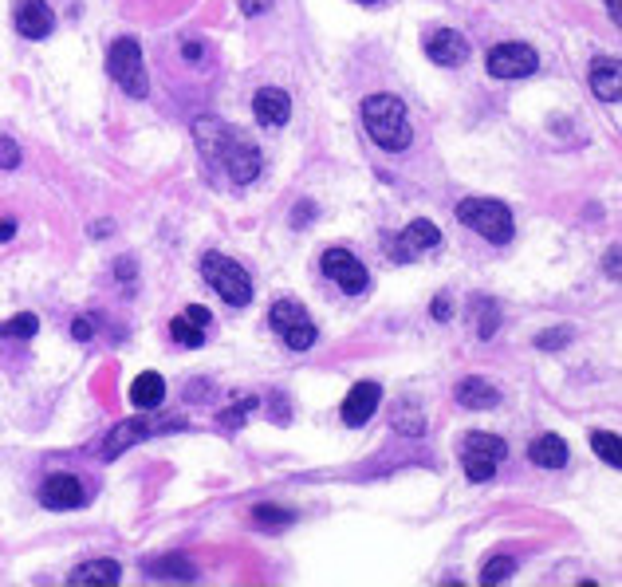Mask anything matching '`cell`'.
<instances>
[{
    "label": "cell",
    "instance_id": "obj_1",
    "mask_svg": "<svg viewBox=\"0 0 622 587\" xmlns=\"http://www.w3.org/2000/svg\"><path fill=\"white\" fill-rule=\"evenodd\" d=\"M197 142H201V150L213 158V162H221V170L233 178V182H252L256 174H260V150H256V142H252L249 134L241 131H229V127H221L217 119H201L197 123Z\"/></svg>",
    "mask_w": 622,
    "mask_h": 587
},
{
    "label": "cell",
    "instance_id": "obj_2",
    "mask_svg": "<svg viewBox=\"0 0 622 587\" xmlns=\"http://www.w3.org/2000/svg\"><path fill=\"white\" fill-rule=\"evenodd\" d=\"M363 123H367V134H371L382 150H390V154L406 150L410 138H414L410 134V119H406V107L394 95H371L363 103Z\"/></svg>",
    "mask_w": 622,
    "mask_h": 587
},
{
    "label": "cell",
    "instance_id": "obj_3",
    "mask_svg": "<svg viewBox=\"0 0 622 587\" xmlns=\"http://www.w3.org/2000/svg\"><path fill=\"white\" fill-rule=\"evenodd\" d=\"M457 217L461 225H469L473 233H481L485 241L493 245H508L512 241V213L504 201H493V197H465L457 205Z\"/></svg>",
    "mask_w": 622,
    "mask_h": 587
},
{
    "label": "cell",
    "instance_id": "obj_4",
    "mask_svg": "<svg viewBox=\"0 0 622 587\" xmlns=\"http://www.w3.org/2000/svg\"><path fill=\"white\" fill-rule=\"evenodd\" d=\"M201 276L217 288V296H221L229 308H245V304L252 300L249 272H245L237 261L221 257V253H205V257H201Z\"/></svg>",
    "mask_w": 622,
    "mask_h": 587
},
{
    "label": "cell",
    "instance_id": "obj_5",
    "mask_svg": "<svg viewBox=\"0 0 622 587\" xmlns=\"http://www.w3.org/2000/svg\"><path fill=\"white\" fill-rule=\"evenodd\" d=\"M107 75L123 87L130 99H146V91H150V79H146V64H142V48H138V40H115L111 48H107Z\"/></svg>",
    "mask_w": 622,
    "mask_h": 587
},
{
    "label": "cell",
    "instance_id": "obj_6",
    "mask_svg": "<svg viewBox=\"0 0 622 587\" xmlns=\"http://www.w3.org/2000/svg\"><path fill=\"white\" fill-rule=\"evenodd\" d=\"M508 457V446H504V438L497 434H481V430H473L465 442H461V465H465V477L469 481H493V473H497V465Z\"/></svg>",
    "mask_w": 622,
    "mask_h": 587
},
{
    "label": "cell",
    "instance_id": "obj_7",
    "mask_svg": "<svg viewBox=\"0 0 622 587\" xmlns=\"http://www.w3.org/2000/svg\"><path fill=\"white\" fill-rule=\"evenodd\" d=\"M268 324H272V331H276L292 351H308L311 343L319 339L311 316L296 304V300H276L272 312H268Z\"/></svg>",
    "mask_w": 622,
    "mask_h": 587
},
{
    "label": "cell",
    "instance_id": "obj_8",
    "mask_svg": "<svg viewBox=\"0 0 622 587\" xmlns=\"http://www.w3.org/2000/svg\"><path fill=\"white\" fill-rule=\"evenodd\" d=\"M441 245V229H437L434 221H410L406 225V233H398V237H390L386 241V257L394 264H410L418 261L422 253H430V249H437Z\"/></svg>",
    "mask_w": 622,
    "mask_h": 587
},
{
    "label": "cell",
    "instance_id": "obj_9",
    "mask_svg": "<svg viewBox=\"0 0 622 587\" xmlns=\"http://www.w3.org/2000/svg\"><path fill=\"white\" fill-rule=\"evenodd\" d=\"M540 67V56H536V48H528V44H497L493 52H489V75H497V79H524V75H532Z\"/></svg>",
    "mask_w": 622,
    "mask_h": 587
},
{
    "label": "cell",
    "instance_id": "obj_10",
    "mask_svg": "<svg viewBox=\"0 0 622 587\" xmlns=\"http://www.w3.org/2000/svg\"><path fill=\"white\" fill-rule=\"evenodd\" d=\"M323 272H327L347 296L367 292V268L359 264V257H351L347 249H327V253H323Z\"/></svg>",
    "mask_w": 622,
    "mask_h": 587
},
{
    "label": "cell",
    "instance_id": "obj_11",
    "mask_svg": "<svg viewBox=\"0 0 622 587\" xmlns=\"http://www.w3.org/2000/svg\"><path fill=\"white\" fill-rule=\"evenodd\" d=\"M56 28V16L44 0H16V32L28 36V40H44L52 36Z\"/></svg>",
    "mask_w": 622,
    "mask_h": 587
},
{
    "label": "cell",
    "instance_id": "obj_12",
    "mask_svg": "<svg viewBox=\"0 0 622 587\" xmlns=\"http://www.w3.org/2000/svg\"><path fill=\"white\" fill-rule=\"evenodd\" d=\"M426 56L441 67H461L469 60V40L453 28H437L434 36L426 40Z\"/></svg>",
    "mask_w": 622,
    "mask_h": 587
},
{
    "label": "cell",
    "instance_id": "obj_13",
    "mask_svg": "<svg viewBox=\"0 0 622 587\" xmlns=\"http://www.w3.org/2000/svg\"><path fill=\"white\" fill-rule=\"evenodd\" d=\"M40 501H44V509H79V505L87 501V497H83V481L71 477V473H56V477L44 481Z\"/></svg>",
    "mask_w": 622,
    "mask_h": 587
},
{
    "label": "cell",
    "instance_id": "obj_14",
    "mask_svg": "<svg viewBox=\"0 0 622 587\" xmlns=\"http://www.w3.org/2000/svg\"><path fill=\"white\" fill-rule=\"evenodd\" d=\"M252 115H256L264 127H284L288 115H292L288 91H280V87H260L256 99H252Z\"/></svg>",
    "mask_w": 622,
    "mask_h": 587
},
{
    "label": "cell",
    "instance_id": "obj_15",
    "mask_svg": "<svg viewBox=\"0 0 622 587\" xmlns=\"http://www.w3.org/2000/svg\"><path fill=\"white\" fill-rule=\"evenodd\" d=\"M378 402H382V387H378V383H359V387H351L347 402H343V422H347V426H367L371 414L378 410Z\"/></svg>",
    "mask_w": 622,
    "mask_h": 587
},
{
    "label": "cell",
    "instance_id": "obj_16",
    "mask_svg": "<svg viewBox=\"0 0 622 587\" xmlns=\"http://www.w3.org/2000/svg\"><path fill=\"white\" fill-rule=\"evenodd\" d=\"M209 308H201V304H189L186 312L170 324V335L182 343V347H201L205 343V327H209Z\"/></svg>",
    "mask_w": 622,
    "mask_h": 587
},
{
    "label": "cell",
    "instance_id": "obj_17",
    "mask_svg": "<svg viewBox=\"0 0 622 587\" xmlns=\"http://www.w3.org/2000/svg\"><path fill=\"white\" fill-rule=\"evenodd\" d=\"M591 91H595V99H603V103H619L622 99V64L619 60H595L591 64Z\"/></svg>",
    "mask_w": 622,
    "mask_h": 587
},
{
    "label": "cell",
    "instance_id": "obj_18",
    "mask_svg": "<svg viewBox=\"0 0 622 587\" xmlns=\"http://www.w3.org/2000/svg\"><path fill=\"white\" fill-rule=\"evenodd\" d=\"M162 398H166V383H162L158 371H142V375L130 383V402H134L138 410H158Z\"/></svg>",
    "mask_w": 622,
    "mask_h": 587
},
{
    "label": "cell",
    "instance_id": "obj_19",
    "mask_svg": "<svg viewBox=\"0 0 622 587\" xmlns=\"http://www.w3.org/2000/svg\"><path fill=\"white\" fill-rule=\"evenodd\" d=\"M528 457H532V465H540V469H563V465H567V442H563L560 434H540V438L528 446Z\"/></svg>",
    "mask_w": 622,
    "mask_h": 587
},
{
    "label": "cell",
    "instance_id": "obj_20",
    "mask_svg": "<svg viewBox=\"0 0 622 587\" xmlns=\"http://www.w3.org/2000/svg\"><path fill=\"white\" fill-rule=\"evenodd\" d=\"M457 402L465 410H493V406H500V391L485 379H465L457 387Z\"/></svg>",
    "mask_w": 622,
    "mask_h": 587
},
{
    "label": "cell",
    "instance_id": "obj_21",
    "mask_svg": "<svg viewBox=\"0 0 622 587\" xmlns=\"http://www.w3.org/2000/svg\"><path fill=\"white\" fill-rule=\"evenodd\" d=\"M119 580H123V568L115 560H91L71 572V584H119Z\"/></svg>",
    "mask_w": 622,
    "mask_h": 587
},
{
    "label": "cell",
    "instance_id": "obj_22",
    "mask_svg": "<svg viewBox=\"0 0 622 587\" xmlns=\"http://www.w3.org/2000/svg\"><path fill=\"white\" fill-rule=\"evenodd\" d=\"M142 438H150V426H146V422H123V426H115V434L103 442V457H119L126 446H134V442H142Z\"/></svg>",
    "mask_w": 622,
    "mask_h": 587
},
{
    "label": "cell",
    "instance_id": "obj_23",
    "mask_svg": "<svg viewBox=\"0 0 622 587\" xmlns=\"http://www.w3.org/2000/svg\"><path fill=\"white\" fill-rule=\"evenodd\" d=\"M146 572L158 576V580H193V576H197L193 564H186V556H162V560H150Z\"/></svg>",
    "mask_w": 622,
    "mask_h": 587
},
{
    "label": "cell",
    "instance_id": "obj_24",
    "mask_svg": "<svg viewBox=\"0 0 622 587\" xmlns=\"http://www.w3.org/2000/svg\"><path fill=\"white\" fill-rule=\"evenodd\" d=\"M591 446H595V454L603 457L611 469H619L622 465V446H619V434H607V430H595L591 434Z\"/></svg>",
    "mask_w": 622,
    "mask_h": 587
},
{
    "label": "cell",
    "instance_id": "obj_25",
    "mask_svg": "<svg viewBox=\"0 0 622 587\" xmlns=\"http://www.w3.org/2000/svg\"><path fill=\"white\" fill-rule=\"evenodd\" d=\"M40 331V320L32 316V312H24V316H12L8 324H0V335L4 339H32Z\"/></svg>",
    "mask_w": 622,
    "mask_h": 587
},
{
    "label": "cell",
    "instance_id": "obj_26",
    "mask_svg": "<svg viewBox=\"0 0 622 587\" xmlns=\"http://www.w3.org/2000/svg\"><path fill=\"white\" fill-rule=\"evenodd\" d=\"M260 524H268V528H288V524L296 521L288 509H276V505H256V513H252Z\"/></svg>",
    "mask_w": 622,
    "mask_h": 587
},
{
    "label": "cell",
    "instance_id": "obj_27",
    "mask_svg": "<svg viewBox=\"0 0 622 587\" xmlns=\"http://www.w3.org/2000/svg\"><path fill=\"white\" fill-rule=\"evenodd\" d=\"M512 572H516V560H512V556H497L493 564H485L481 580H485V584H500V580H508Z\"/></svg>",
    "mask_w": 622,
    "mask_h": 587
},
{
    "label": "cell",
    "instance_id": "obj_28",
    "mask_svg": "<svg viewBox=\"0 0 622 587\" xmlns=\"http://www.w3.org/2000/svg\"><path fill=\"white\" fill-rule=\"evenodd\" d=\"M567 343H571V327H552V331H540L536 335V347L540 351H560Z\"/></svg>",
    "mask_w": 622,
    "mask_h": 587
},
{
    "label": "cell",
    "instance_id": "obj_29",
    "mask_svg": "<svg viewBox=\"0 0 622 587\" xmlns=\"http://www.w3.org/2000/svg\"><path fill=\"white\" fill-rule=\"evenodd\" d=\"M394 426H398L402 434H422V430H426V418H422V414H410L406 406H398V414H394Z\"/></svg>",
    "mask_w": 622,
    "mask_h": 587
},
{
    "label": "cell",
    "instance_id": "obj_30",
    "mask_svg": "<svg viewBox=\"0 0 622 587\" xmlns=\"http://www.w3.org/2000/svg\"><path fill=\"white\" fill-rule=\"evenodd\" d=\"M16 166H20V146L0 134V170H16Z\"/></svg>",
    "mask_w": 622,
    "mask_h": 587
},
{
    "label": "cell",
    "instance_id": "obj_31",
    "mask_svg": "<svg viewBox=\"0 0 622 587\" xmlns=\"http://www.w3.org/2000/svg\"><path fill=\"white\" fill-rule=\"evenodd\" d=\"M252 406H256V398H245V402H241V406H229V410H225V414H221V426H233V430H237V426H241V422H245V414H249Z\"/></svg>",
    "mask_w": 622,
    "mask_h": 587
},
{
    "label": "cell",
    "instance_id": "obj_32",
    "mask_svg": "<svg viewBox=\"0 0 622 587\" xmlns=\"http://www.w3.org/2000/svg\"><path fill=\"white\" fill-rule=\"evenodd\" d=\"M477 331H481V339H493V331H497V304H493V300L485 304V312H481V320H477Z\"/></svg>",
    "mask_w": 622,
    "mask_h": 587
},
{
    "label": "cell",
    "instance_id": "obj_33",
    "mask_svg": "<svg viewBox=\"0 0 622 587\" xmlns=\"http://www.w3.org/2000/svg\"><path fill=\"white\" fill-rule=\"evenodd\" d=\"M311 217H315V205H311V201H300V205L292 209V225H308Z\"/></svg>",
    "mask_w": 622,
    "mask_h": 587
},
{
    "label": "cell",
    "instance_id": "obj_34",
    "mask_svg": "<svg viewBox=\"0 0 622 587\" xmlns=\"http://www.w3.org/2000/svg\"><path fill=\"white\" fill-rule=\"evenodd\" d=\"M272 8V0H241V12L245 16H260V12H268Z\"/></svg>",
    "mask_w": 622,
    "mask_h": 587
},
{
    "label": "cell",
    "instance_id": "obj_35",
    "mask_svg": "<svg viewBox=\"0 0 622 587\" xmlns=\"http://www.w3.org/2000/svg\"><path fill=\"white\" fill-rule=\"evenodd\" d=\"M449 316H453V308H449V296H437V300H434V320H437V324H445Z\"/></svg>",
    "mask_w": 622,
    "mask_h": 587
},
{
    "label": "cell",
    "instance_id": "obj_36",
    "mask_svg": "<svg viewBox=\"0 0 622 587\" xmlns=\"http://www.w3.org/2000/svg\"><path fill=\"white\" fill-rule=\"evenodd\" d=\"M71 335H75L79 343H87V339H91V320H83V316H79V320L71 324Z\"/></svg>",
    "mask_w": 622,
    "mask_h": 587
},
{
    "label": "cell",
    "instance_id": "obj_37",
    "mask_svg": "<svg viewBox=\"0 0 622 587\" xmlns=\"http://www.w3.org/2000/svg\"><path fill=\"white\" fill-rule=\"evenodd\" d=\"M607 272H611V276H615V280H619V249H615V253H611V257H607Z\"/></svg>",
    "mask_w": 622,
    "mask_h": 587
},
{
    "label": "cell",
    "instance_id": "obj_38",
    "mask_svg": "<svg viewBox=\"0 0 622 587\" xmlns=\"http://www.w3.org/2000/svg\"><path fill=\"white\" fill-rule=\"evenodd\" d=\"M16 233V221H0V241H8Z\"/></svg>",
    "mask_w": 622,
    "mask_h": 587
},
{
    "label": "cell",
    "instance_id": "obj_39",
    "mask_svg": "<svg viewBox=\"0 0 622 587\" xmlns=\"http://www.w3.org/2000/svg\"><path fill=\"white\" fill-rule=\"evenodd\" d=\"M607 8H611V20H615V24H619V20H622V8H619V0H607Z\"/></svg>",
    "mask_w": 622,
    "mask_h": 587
},
{
    "label": "cell",
    "instance_id": "obj_40",
    "mask_svg": "<svg viewBox=\"0 0 622 587\" xmlns=\"http://www.w3.org/2000/svg\"><path fill=\"white\" fill-rule=\"evenodd\" d=\"M359 4H382V0H359Z\"/></svg>",
    "mask_w": 622,
    "mask_h": 587
}]
</instances>
